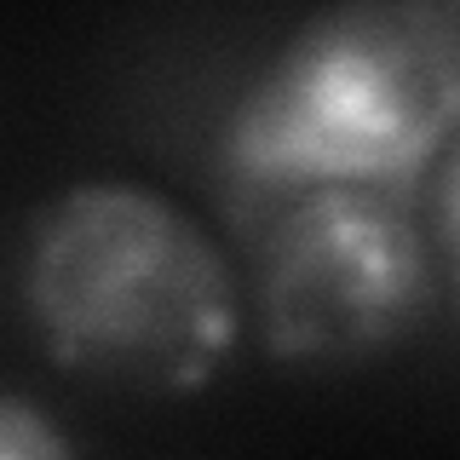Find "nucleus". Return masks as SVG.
<instances>
[{
    "instance_id": "nucleus-1",
    "label": "nucleus",
    "mask_w": 460,
    "mask_h": 460,
    "mask_svg": "<svg viewBox=\"0 0 460 460\" xmlns=\"http://www.w3.org/2000/svg\"><path fill=\"white\" fill-rule=\"evenodd\" d=\"M460 121V29L438 0H334L248 81L219 127V190L259 230L311 184H414Z\"/></svg>"
},
{
    "instance_id": "nucleus-2",
    "label": "nucleus",
    "mask_w": 460,
    "mask_h": 460,
    "mask_svg": "<svg viewBox=\"0 0 460 460\" xmlns=\"http://www.w3.org/2000/svg\"><path fill=\"white\" fill-rule=\"evenodd\" d=\"M23 311L58 368L144 397H190L242 334L213 230L138 179H81L23 236Z\"/></svg>"
},
{
    "instance_id": "nucleus-3",
    "label": "nucleus",
    "mask_w": 460,
    "mask_h": 460,
    "mask_svg": "<svg viewBox=\"0 0 460 460\" xmlns=\"http://www.w3.org/2000/svg\"><path fill=\"white\" fill-rule=\"evenodd\" d=\"M449 259L409 184H311L253 230L259 340L288 368H368L431 323Z\"/></svg>"
},
{
    "instance_id": "nucleus-4",
    "label": "nucleus",
    "mask_w": 460,
    "mask_h": 460,
    "mask_svg": "<svg viewBox=\"0 0 460 460\" xmlns=\"http://www.w3.org/2000/svg\"><path fill=\"white\" fill-rule=\"evenodd\" d=\"M69 455H75V438L40 402L0 392V460H69Z\"/></svg>"
}]
</instances>
